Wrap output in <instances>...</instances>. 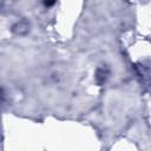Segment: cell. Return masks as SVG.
<instances>
[{"instance_id": "obj_1", "label": "cell", "mask_w": 151, "mask_h": 151, "mask_svg": "<svg viewBox=\"0 0 151 151\" xmlns=\"http://www.w3.org/2000/svg\"><path fill=\"white\" fill-rule=\"evenodd\" d=\"M55 2V0H44V4H45V6H52L53 4Z\"/></svg>"}]
</instances>
